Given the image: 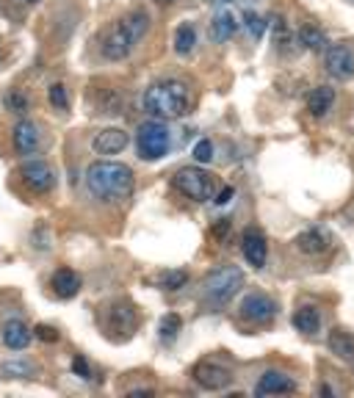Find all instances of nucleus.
<instances>
[{"instance_id":"1","label":"nucleus","mask_w":354,"mask_h":398,"mask_svg":"<svg viewBox=\"0 0 354 398\" xmlns=\"http://www.w3.org/2000/svg\"><path fill=\"white\" fill-rule=\"evenodd\" d=\"M141 102H144V111L152 119H180L186 114H191L194 95H191V86L186 80L161 77V80L147 86Z\"/></svg>"},{"instance_id":"2","label":"nucleus","mask_w":354,"mask_h":398,"mask_svg":"<svg viewBox=\"0 0 354 398\" xmlns=\"http://www.w3.org/2000/svg\"><path fill=\"white\" fill-rule=\"evenodd\" d=\"M86 188L100 202H122L136 191L133 169L117 161H97L86 169Z\"/></svg>"},{"instance_id":"3","label":"nucleus","mask_w":354,"mask_h":398,"mask_svg":"<svg viewBox=\"0 0 354 398\" xmlns=\"http://www.w3.org/2000/svg\"><path fill=\"white\" fill-rule=\"evenodd\" d=\"M147 31H150V17L144 11H130L122 20H117V25L102 36L100 53L108 61H122L144 39Z\"/></svg>"},{"instance_id":"4","label":"nucleus","mask_w":354,"mask_h":398,"mask_svg":"<svg viewBox=\"0 0 354 398\" xmlns=\"http://www.w3.org/2000/svg\"><path fill=\"white\" fill-rule=\"evenodd\" d=\"M244 288V274L235 266H219L205 276L203 296L208 301V307H222L230 298L235 296Z\"/></svg>"},{"instance_id":"5","label":"nucleus","mask_w":354,"mask_h":398,"mask_svg":"<svg viewBox=\"0 0 354 398\" xmlns=\"http://www.w3.org/2000/svg\"><path fill=\"white\" fill-rule=\"evenodd\" d=\"M172 147V136L169 127L158 119L141 122L136 130V152L141 161H161Z\"/></svg>"},{"instance_id":"6","label":"nucleus","mask_w":354,"mask_h":398,"mask_svg":"<svg viewBox=\"0 0 354 398\" xmlns=\"http://www.w3.org/2000/svg\"><path fill=\"white\" fill-rule=\"evenodd\" d=\"M139 310H136V304L133 301H114V304H108L105 307V313H102V326H105V335L108 338H114V340H127L130 335H136V329H139Z\"/></svg>"},{"instance_id":"7","label":"nucleus","mask_w":354,"mask_h":398,"mask_svg":"<svg viewBox=\"0 0 354 398\" xmlns=\"http://www.w3.org/2000/svg\"><path fill=\"white\" fill-rule=\"evenodd\" d=\"M175 188L191 202H210L216 197V183H213V174L200 169V166H183L175 174Z\"/></svg>"},{"instance_id":"8","label":"nucleus","mask_w":354,"mask_h":398,"mask_svg":"<svg viewBox=\"0 0 354 398\" xmlns=\"http://www.w3.org/2000/svg\"><path fill=\"white\" fill-rule=\"evenodd\" d=\"M20 177H23V185L33 194H50L55 188V172L45 161H26L20 166Z\"/></svg>"},{"instance_id":"9","label":"nucleus","mask_w":354,"mask_h":398,"mask_svg":"<svg viewBox=\"0 0 354 398\" xmlns=\"http://www.w3.org/2000/svg\"><path fill=\"white\" fill-rule=\"evenodd\" d=\"M194 382L203 387V390H227L230 382H232V371L222 362H213V360H203L197 368H194Z\"/></svg>"},{"instance_id":"10","label":"nucleus","mask_w":354,"mask_h":398,"mask_svg":"<svg viewBox=\"0 0 354 398\" xmlns=\"http://www.w3.org/2000/svg\"><path fill=\"white\" fill-rule=\"evenodd\" d=\"M277 301L266 294H250L241 301V316L252 323H272L277 318Z\"/></svg>"},{"instance_id":"11","label":"nucleus","mask_w":354,"mask_h":398,"mask_svg":"<svg viewBox=\"0 0 354 398\" xmlns=\"http://www.w3.org/2000/svg\"><path fill=\"white\" fill-rule=\"evenodd\" d=\"M11 147L17 155H33L36 149L42 147V130H39V124L31 122V119H20V122H14L11 127Z\"/></svg>"},{"instance_id":"12","label":"nucleus","mask_w":354,"mask_h":398,"mask_svg":"<svg viewBox=\"0 0 354 398\" xmlns=\"http://www.w3.org/2000/svg\"><path fill=\"white\" fill-rule=\"evenodd\" d=\"M327 72L338 80H349L354 75V50L349 45H332L327 50Z\"/></svg>"},{"instance_id":"13","label":"nucleus","mask_w":354,"mask_h":398,"mask_svg":"<svg viewBox=\"0 0 354 398\" xmlns=\"http://www.w3.org/2000/svg\"><path fill=\"white\" fill-rule=\"evenodd\" d=\"M296 390V382L282 371H266L257 384H254V396H285V393H294Z\"/></svg>"},{"instance_id":"14","label":"nucleus","mask_w":354,"mask_h":398,"mask_svg":"<svg viewBox=\"0 0 354 398\" xmlns=\"http://www.w3.org/2000/svg\"><path fill=\"white\" fill-rule=\"evenodd\" d=\"M127 144H130V136H127L122 127H105V130H100V133L95 136L92 149H95L97 155H119Z\"/></svg>"},{"instance_id":"15","label":"nucleus","mask_w":354,"mask_h":398,"mask_svg":"<svg viewBox=\"0 0 354 398\" xmlns=\"http://www.w3.org/2000/svg\"><path fill=\"white\" fill-rule=\"evenodd\" d=\"M241 252H244V257H247V263L252 269H263L266 257H269V244L257 230H247L241 235Z\"/></svg>"},{"instance_id":"16","label":"nucleus","mask_w":354,"mask_h":398,"mask_svg":"<svg viewBox=\"0 0 354 398\" xmlns=\"http://www.w3.org/2000/svg\"><path fill=\"white\" fill-rule=\"evenodd\" d=\"M80 288H83V279H80V274L75 269L64 266L50 276V291L58 298H75L80 294Z\"/></svg>"},{"instance_id":"17","label":"nucleus","mask_w":354,"mask_h":398,"mask_svg":"<svg viewBox=\"0 0 354 398\" xmlns=\"http://www.w3.org/2000/svg\"><path fill=\"white\" fill-rule=\"evenodd\" d=\"M0 338H3V346L11 348V351H23V348L31 346V340H33V332L28 329L26 323L20 321V318H11V321L3 323V332H0Z\"/></svg>"},{"instance_id":"18","label":"nucleus","mask_w":354,"mask_h":398,"mask_svg":"<svg viewBox=\"0 0 354 398\" xmlns=\"http://www.w3.org/2000/svg\"><path fill=\"white\" fill-rule=\"evenodd\" d=\"M235 31H238V23H235V14L232 11H219L213 20H210V25H208V36H210V42L213 45H225V42H230L232 36H235Z\"/></svg>"},{"instance_id":"19","label":"nucleus","mask_w":354,"mask_h":398,"mask_svg":"<svg viewBox=\"0 0 354 398\" xmlns=\"http://www.w3.org/2000/svg\"><path fill=\"white\" fill-rule=\"evenodd\" d=\"M332 105H335V89H332V86H316V89L307 95V111H310V117H316V119L327 117L329 111H332Z\"/></svg>"},{"instance_id":"20","label":"nucleus","mask_w":354,"mask_h":398,"mask_svg":"<svg viewBox=\"0 0 354 398\" xmlns=\"http://www.w3.org/2000/svg\"><path fill=\"white\" fill-rule=\"evenodd\" d=\"M329 247V238L321 232V230H304L296 235V249L302 252V254H321L324 249Z\"/></svg>"},{"instance_id":"21","label":"nucleus","mask_w":354,"mask_h":398,"mask_svg":"<svg viewBox=\"0 0 354 398\" xmlns=\"http://www.w3.org/2000/svg\"><path fill=\"white\" fill-rule=\"evenodd\" d=\"M327 346L335 357H340V360H352L354 357V335L352 332H346V329H335V332L329 335Z\"/></svg>"},{"instance_id":"22","label":"nucleus","mask_w":354,"mask_h":398,"mask_svg":"<svg viewBox=\"0 0 354 398\" xmlns=\"http://www.w3.org/2000/svg\"><path fill=\"white\" fill-rule=\"evenodd\" d=\"M294 326L304 335H316L321 329V313L316 307H299L294 313Z\"/></svg>"},{"instance_id":"23","label":"nucleus","mask_w":354,"mask_h":398,"mask_svg":"<svg viewBox=\"0 0 354 398\" xmlns=\"http://www.w3.org/2000/svg\"><path fill=\"white\" fill-rule=\"evenodd\" d=\"M299 45H302L304 50H324L327 36H324V31L316 28V25H302V28H299Z\"/></svg>"},{"instance_id":"24","label":"nucleus","mask_w":354,"mask_h":398,"mask_svg":"<svg viewBox=\"0 0 354 398\" xmlns=\"http://www.w3.org/2000/svg\"><path fill=\"white\" fill-rule=\"evenodd\" d=\"M197 45V31H194V25H180L175 31V53L177 55H188L191 50Z\"/></svg>"},{"instance_id":"25","label":"nucleus","mask_w":354,"mask_h":398,"mask_svg":"<svg viewBox=\"0 0 354 398\" xmlns=\"http://www.w3.org/2000/svg\"><path fill=\"white\" fill-rule=\"evenodd\" d=\"M180 329H183V318L177 316V313H166L161 323H158V338L163 340V343H172L177 335H180Z\"/></svg>"},{"instance_id":"26","label":"nucleus","mask_w":354,"mask_h":398,"mask_svg":"<svg viewBox=\"0 0 354 398\" xmlns=\"http://www.w3.org/2000/svg\"><path fill=\"white\" fill-rule=\"evenodd\" d=\"M186 282H188V271H177V269H172V271H163L161 276H158V285L163 288V291H180V288H186Z\"/></svg>"},{"instance_id":"27","label":"nucleus","mask_w":354,"mask_h":398,"mask_svg":"<svg viewBox=\"0 0 354 398\" xmlns=\"http://www.w3.org/2000/svg\"><path fill=\"white\" fill-rule=\"evenodd\" d=\"M0 371L6 373V376H11V379H23V376H33L36 368L28 360H9V362L0 365Z\"/></svg>"},{"instance_id":"28","label":"nucleus","mask_w":354,"mask_h":398,"mask_svg":"<svg viewBox=\"0 0 354 398\" xmlns=\"http://www.w3.org/2000/svg\"><path fill=\"white\" fill-rule=\"evenodd\" d=\"M48 97H50V105L55 111H67V108H70V92H67L64 83H53Z\"/></svg>"},{"instance_id":"29","label":"nucleus","mask_w":354,"mask_h":398,"mask_svg":"<svg viewBox=\"0 0 354 398\" xmlns=\"http://www.w3.org/2000/svg\"><path fill=\"white\" fill-rule=\"evenodd\" d=\"M269 28H272V36H274V45H277V48H285V45L291 42V28L285 25L282 17H272Z\"/></svg>"},{"instance_id":"30","label":"nucleus","mask_w":354,"mask_h":398,"mask_svg":"<svg viewBox=\"0 0 354 398\" xmlns=\"http://www.w3.org/2000/svg\"><path fill=\"white\" fill-rule=\"evenodd\" d=\"M100 114H122V97L111 89H105L100 95Z\"/></svg>"},{"instance_id":"31","label":"nucleus","mask_w":354,"mask_h":398,"mask_svg":"<svg viewBox=\"0 0 354 398\" xmlns=\"http://www.w3.org/2000/svg\"><path fill=\"white\" fill-rule=\"evenodd\" d=\"M28 105H31V102H28V95H23L20 89H11V92L6 95V108L14 111V114H26Z\"/></svg>"},{"instance_id":"32","label":"nucleus","mask_w":354,"mask_h":398,"mask_svg":"<svg viewBox=\"0 0 354 398\" xmlns=\"http://www.w3.org/2000/svg\"><path fill=\"white\" fill-rule=\"evenodd\" d=\"M244 28L252 33L254 39H260L266 33V20L260 14H254V11H244Z\"/></svg>"},{"instance_id":"33","label":"nucleus","mask_w":354,"mask_h":398,"mask_svg":"<svg viewBox=\"0 0 354 398\" xmlns=\"http://www.w3.org/2000/svg\"><path fill=\"white\" fill-rule=\"evenodd\" d=\"M194 161L197 163H210L213 161V141L210 139H200L194 144Z\"/></svg>"},{"instance_id":"34","label":"nucleus","mask_w":354,"mask_h":398,"mask_svg":"<svg viewBox=\"0 0 354 398\" xmlns=\"http://www.w3.org/2000/svg\"><path fill=\"white\" fill-rule=\"evenodd\" d=\"M33 338H39L42 343H55L58 340V329L48 326V323H39V326H33Z\"/></svg>"},{"instance_id":"35","label":"nucleus","mask_w":354,"mask_h":398,"mask_svg":"<svg viewBox=\"0 0 354 398\" xmlns=\"http://www.w3.org/2000/svg\"><path fill=\"white\" fill-rule=\"evenodd\" d=\"M73 371H75V376H80V379H92V365H89L86 357H75V360H73Z\"/></svg>"},{"instance_id":"36","label":"nucleus","mask_w":354,"mask_h":398,"mask_svg":"<svg viewBox=\"0 0 354 398\" xmlns=\"http://www.w3.org/2000/svg\"><path fill=\"white\" fill-rule=\"evenodd\" d=\"M227 232H230V222H227V219H222V222L213 227V238H216V241H225V238H227Z\"/></svg>"},{"instance_id":"37","label":"nucleus","mask_w":354,"mask_h":398,"mask_svg":"<svg viewBox=\"0 0 354 398\" xmlns=\"http://www.w3.org/2000/svg\"><path fill=\"white\" fill-rule=\"evenodd\" d=\"M232 194H235V188H232V185H225V188L216 194V199H213V202H216V205H227L230 199H232Z\"/></svg>"},{"instance_id":"38","label":"nucleus","mask_w":354,"mask_h":398,"mask_svg":"<svg viewBox=\"0 0 354 398\" xmlns=\"http://www.w3.org/2000/svg\"><path fill=\"white\" fill-rule=\"evenodd\" d=\"M158 6H169V3H175V0H155Z\"/></svg>"},{"instance_id":"39","label":"nucleus","mask_w":354,"mask_h":398,"mask_svg":"<svg viewBox=\"0 0 354 398\" xmlns=\"http://www.w3.org/2000/svg\"><path fill=\"white\" fill-rule=\"evenodd\" d=\"M26 3H39V0H26Z\"/></svg>"}]
</instances>
